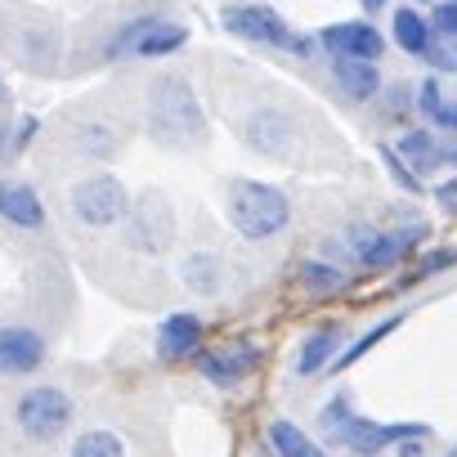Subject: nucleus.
<instances>
[{
    "instance_id": "nucleus-22",
    "label": "nucleus",
    "mask_w": 457,
    "mask_h": 457,
    "mask_svg": "<svg viewBox=\"0 0 457 457\" xmlns=\"http://www.w3.org/2000/svg\"><path fill=\"white\" fill-rule=\"evenodd\" d=\"M417 108H421V117H426L435 130H444V135H457V104L439 95V81H435V77L417 86Z\"/></svg>"
},
{
    "instance_id": "nucleus-30",
    "label": "nucleus",
    "mask_w": 457,
    "mask_h": 457,
    "mask_svg": "<svg viewBox=\"0 0 457 457\" xmlns=\"http://www.w3.org/2000/svg\"><path fill=\"white\" fill-rule=\"evenodd\" d=\"M457 265V252L448 247V252H430L421 265H417V274H408V283H417V278H435V274H444V270H453Z\"/></svg>"
},
{
    "instance_id": "nucleus-15",
    "label": "nucleus",
    "mask_w": 457,
    "mask_h": 457,
    "mask_svg": "<svg viewBox=\"0 0 457 457\" xmlns=\"http://www.w3.org/2000/svg\"><path fill=\"white\" fill-rule=\"evenodd\" d=\"M399 157H403L417 175H421V170H439V166H448V144H439L435 130H403Z\"/></svg>"
},
{
    "instance_id": "nucleus-24",
    "label": "nucleus",
    "mask_w": 457,
    "mask_h": 457,
    "mask_svg": "<svg viewBox=\"0 0 457 457\" xmlns=\"http://www.w3.org/2000/svg\"><path fill=\"white\" fill-rule=\"evenodd\" d=\"M399 323H403V314H395V319H381V323H377V328H368L359 341H350V345H345V350L332 359V368H337V372H345V368H350V363H359V359H363V354H368L377 341H386V337H390Z\"/></svg>"
},
{
    "instance_id": "nucleus-23",
    "label": "nucleus",
    "mask_w": 457,
    "mask_h": 457,
    "mask_svg": "<svg viewBox=\"0 0 457 457\" xmlns=\"http://www.w3.org/2000/svg\"><path fill=\"white\" fill-rule=\"evenodd\" d=\"M68 457H130V444L117 435V430H86V435H77V444H72V453Z\"/></svg>"
},
{
    "instance_id": "nucleus-18",
    "label": "nucleus",
    "mask_w": 457,
    "mask_h": 457,
    "mask_svg": "<svg viewBox=\"0 0 457 457\" xmlns=\"http://www.w3.org/2000/svg\"><path fill=\"white\" fill-rule=\"evenodd\" d=\"M426 234V228L417 224V228H390V234H377V243H372V252H368V261H363V270H390V265H399L412 247H417V238Z\"/></svg>"
},
{
    "instance_id": "nucleus-20",
    "label": "nucleus",
    "mask_w": 457,
    "mask_h": 457,
    "mask_svg": "<svg viewBox=\"0 0 457 457\" xmlns=\"http://www.w3.org/2000/svg\"><path fill=\"white\" fill-rule=\"evenodd\" d=\"M270 448L278 453V457H332L323 444H314L296 421H270Z\"/></svg>"
},
{
    "instance_id": "nucleus-36",
    "label": "nucleus",
    "mask_w": 457,
    "mask_h": 457,
    "mask_svg": "<svg viewBox=\"0 0 457 457\" xmlns=\"http://www.w3.org/2000/svg\"><path fill=\"white\" fill-rule=\"evenodd\" d=\"M359 5H363V10H368V14H377V10H381V5H386V0H359Z\"/></svg>"
},
{
    "instance_id": "nucleus-12",
    "label": "nucleus",
    "mask_w": 457,
    "mask_h": 457,
    "mask_svg": "<svg viewBox=\"0 0 457 457\" xmlns=\"http://www.w3.org/2000/svg\"><path fill=\"white\" fill-rule=\"evenodd\" d=\"M319 46H328L332 54L372 59V63L386 54V37L377 32V23H328L319 28Z\"/></svg>"
},
{
    "instance_id": "nucleus-19",
    "label": "nucleus",
    "mask_w": 457,
    "mask_h": 457,
    "mask_svg": "<svg viewBox=\"0 0 457 457\" xmlns=\"http://www.w3.org/2000/svg\"><path fill=\"white\" fill-rule=\"evenodd\" d=\"M184 46H188V32H184L179 23L157 19V23L135 41V54H130V59H170V54H179Z\"/></svg>"
},
{
    "instance_id": "nucleus-33",
    "label": "nucleus",
    "mask_w": 457,
    "mask_h": 457,
    "mask_svg": "<svg viewBox=\"0 0 457 457\" xmlns=\"http://www.w3.org/2000/svg\"><path fill=\"white\" fill-rule=\"evenodd\" d=\"M10 157H14V121L0 117V166H5Z\"/></svg>"
},
{
    "instance_id": "nucleus-17",
    "label": "nucleus",
    "mask_w": 457,
    "mask_h": 457,
    "mask_svg": "<svg viewBox=\"0 0 457 457\" xmlns=\"http://www.w3.org/2000/svg\"><path fill=\"white\" fill-rule=\"evenodd\" d=\"M341 323H328V328H319L314 337H305V345H301V354H296V372L301 377H314L319 368H328L337 354H341Z\"/></svg>"
},
{
    "instance_id": "nucleus-16",
    "label": "nucleus",
    "mask_w": 457,
    "mask_h": 457,
    "mask_svg": "<svg viewBox=\"0 0 457 457\" xmlns=\"http://www.w3.org/2000/svg\"><path fill=\"white\" fill-rule=\"evenodd\" d=\"M179 283H184L193 296H215L220 283H224L220 256H211V252H188L184 265H179Z\"/></svg>"
},
{
    "instance_id": "nucleus-25",
    "label": "nucleus",
    "mask_w": 457,
    "mask_h": 457,
    "mask_svg": "<svg viewBox=\"0 0 457 457\" xmlns=\"http://www.w3.org/2000/svg\"><path fill=\"white\" fill-rule=\"evenodd\" d=\"M301 287L314 292V296H332V292L345 287V274L337 265H328V261H305L301 265Z\"/></svg>"
},
{
    "instance_id": "nucleus-29",
    "label": "nucleus",
    "mask_w": 457,
    "mask_h": 457,
    "mask_svg": "<svg viewBox=\"0 0 457 457\" xmlns=\"http://www.w3.org/2000/svg\"><path fill=\"white\" fill-rule=\"evenodd\" d=\"M372 243H377V228H363V224H359V228H350V234H345L341 247H345V256H350L354 265H363L368 252H372Z\"/></svg>"
},
{
    "instance_id": "nucleus-27",
    "label": "nucleus",
    "mask_w": 457,
    "mask_h": 457,
    "mask_svg": "<svg viewBox=\"0 0 457 457\" xmlns=\"http://www.w3.org/2000/svg\"><path fill=\"white\" fill-rule=\"evenodd\" d=\"M426 63H430L435 72H457V37L435 32V41H430V50H426Z\"/></svg>"
},
{
    "instance_id": "nucleus-7",
    "label": "nucleus",
    "mask_w": 457,
    "mask_h": 457,
    "mask_svg": "<svg viewBox=\"0 0 457 457\" xmlns=\"http://www.w3.org/2000/svg\"><path fill=\"white\" fill-rule=\"evenodd\" d=\"M243 139L270 162H296L301 153V126L283 108H256L243 121Z\"/></svg>"
},
{
    "instance_id": "nucleus-11",
    "label": "nucleus",
    "mask_w": 457,
    "mask_h": 457,
    "mask_svg": "<svg viewBox=\"0 0 457 457\" xmlns=\"http://www.w3.org/2000/svg\"><path fill=\"white\" fill-rule=\"evenodd\" d=\"M0 224L19 234H41L46 228V202L28 179H0Z\"/></svg>"
},
{
    "instance_id": "nucleus-1",
    "label": "nucleus",
    "mask_w": 457,
    "mask_h": 457,
    "mask_svg": "<svg viewBox=\"0 0 457 457\" xmlns=\"http://www.w3.org/2000/svg\"><path fill=\"white\" fill-rule=\"evenodd\" d=\"M319 430H323V439H328L332 448H345V453H354V457H377V453H386V448L399 444V439H417V435L426 439V435H430L421 421H372V417L354 412L345 390L332 395V403H323Z\"/></svg>"
},
{
    "instance_id": "nucleus-14",
    "label": "nucleus",
    "mask_w": 457,
    "mask_h": 457,
    "mask_svg": "<svg viewBox=\"0 0 457 457\" xmlns=\"http://www.w3.org/2000/svg\"><path fill=\"white\" fill-rule=\"evenodd\" d=\"M332 77H337V86H341L350 99H359V104H368V99H377V95H381V72H377V63H372V59L332 54Z\"/></svg>"
},
{
    "instance_id": "nucleus-10",
    "label": "nucleus",
    "mask_w": 457,
    "mask_h": 457,
    "mask_svg": "<svg viewBox=\"0 0 457 457\" xmlns=\"http://www.w3.org/2000/svg\"><path fill=\"white\" fill-rule=\"evenodd\" d=\"M193 359H197V368H202V377L211 386H238V381H247L261 368L265 354L252 341H234V345H224V350H197Z\"/></svg>"
},
{
    "instance_id": "nucleus-3",
    "label": "nucleus",
    "mask_w": 457,
    "mask_h": 457,
    "mask_svg": "<svg viewBox=\"0 0 457 457\" xmlns=\"http://www.w3.org/2000/svg\"><path fill=\"white\" fill-rule=\"evenodd\" d=\"M148 130L170 148L197 144L206 135V112L184 77H157L148 86Z\"/></svg>"
},
{
    "instance_id": "nucleus-21",
    "label": "nucleus",
    "mask_w": 457,
    "mask_h": 457,
    "mask_svg": "<svg viewBox=\"0 0 457 457\" xmlns=\"http://www.w3.org/2000/svg\"><path fill=\"white\" fill-rule=\"evenodd\" d=\"M430 41H435V28H430L417 10H395V46H399L403 54L426 59Z\"/></svg>"
},
{
    "instance_id": "nucleus-2",
    "label": "nucleus",
    "mask_w": 457,
    "mask_h": 457,
    "mask_svg": "<svg viewBox=\"0 0 457 457\" xmlns=\"http://www.w3.org/2000/svg\"><path fill=\"white\" fill-rule=\"evenodd\" d=\"M224 202H228V220H234V228L247 243H270L292 224V197L265 179L234 175L224 188Z\"/></svg>"
},
{
    "instance_id": "nucleus-6",
    "label": "nucleus",
    "mask_w": 457,
    "mask_h": 457,
    "mask_svg": "<svg viewBox=\"0 0 457 457\" xmlns=\"http://www.w3.org/2000/svg\"><path fill=\"white\" fill-rule=\"evenodd\" d=\"M72 215L86 224V228H112L130 215V197H126V184L108 170L99 175H86L81 184H72Z\"/></svg>"
},
{
    "instance_id": "nucleus-5",
    "label": "nucleus",
    "mask_w": 457,
    "mask_h": 457,
    "mask_svg": "<svg viewBox=\"0 0 457 457\" xmlns=\"http://www.w3.org/2000/svg\"><path fill=\"white\" fill-rule=\"evenodd\" d=\"M224 28L234 32V37H243V41H252V46H270V50H287L296 59H314V41L301 37L270 5H228L224 10Z\"/></svg>"
},
{
    "instance_id": "nucleus-31",
    "label": "nucleus",
    "mask_w": 457,
    "mask_h": 457,
    "mask_svg": "<svg viewBox=\"0 0 457 457\" xmlns=\"http://www.w3.org/2000/svg\"><path fill=\"white\" fill-rule=\"evenodd\" d=\"M430 28H435V32H444V37H457V0H444V5H435Z\"/></svg>"
},
{
    "instance_id": "nucleus-8",
    "label": "nucleus",
    "mask_w": 457,
    "mask_h": 457,
    "mask_svg": "<svg viewBox=\"0 0 457 457\" xmlns=\"http://www.w3.org/2000/svg\"><path fill=\"white\" fill-rule=\"evenodd\" d=\"M50 359V341L28 323H0V377H32Z\"/></svg>"
},
{
    "instance_id": "nucleus-26",
    "label": "nucleus",
    "mask_w": 457,
    "mask_h": 457,
    "mask_svg": "<svg viewBox=\"0 0 457 457\" xmlns=\"http://www.w3.org/2000/svg\"><path fill=\"white\" fill-rule=\"evenodd\" d=\"M77 148H81L86 157H99V162H108V157L117 153V130H112V126H104V121H95V126H81V130H77Z\"/></svg>"
},
{
    "instance_id": "nucleus-28",
    "label": "nucleus",
    "mask_w": 457,
    "mask_h": 457,
    "mask_svg": "<svg viewBox=\"0 0 457 457\" xmlns=\"http://www.w3.org/2000/svg\"><path fill=\"white\" fill-rule=\"evenodd\" d=\"M381 162L390 166V179H395V184H403L408 193H421V175H417V170H412V166L399 157V148H381Z\"/></svg>"
},
{
    "instance_id": "nucleus-32",
    "label": "nucleus",
    "mask_w": 457,
    "mask_h": 457,
    "mask_svg": "<svg viewBox=\"0 0 457 457\" xmlns=\"http://www.w3.org/2000/svg\"><path fill=\"white\" fill-rule=\"evenodd\" d=\"M37 130H41L37 117H19V126H14V153H23V148L37 139Z\"/></svg>"
},
{
    "instance_id": "nucleus-4",
    "label": "nucleus",
    "mask_w": 457,
    "mask_h": 457,
    "mask_svg": "<svg viewBox=\"0 0 457 457\" xmlns=\"http://www.w3.org/2000/svg\"><path fill=\"white\" fill-rule=\"evenodd\" d=\"M72 417H77V403H72V395L63 386H32L14 403V426H19V435L28 444H54V439H63L68 426H72Z\"/></svg>"
},
{
    "instance_id": "nucleus-34",
    "label": "nucleus",
    "mask_w": 457,
    "mask_h": 457,
    "mask_svg": "<svg viewBox=\"0 0 457 457\" xmlns=\"http://www.w3.org/2000/svg\"><path fill=\"white\" fill-rule=\"evenodd\" d=\"M421 453H426V448H421V435H417V439H408V444L399 439V457H421Z\"/></svg>"
},
{
    "instance_id": "nucleus-13",
    "label": "nucleus",
    "mask_w": 457,
    "mask_h": 457,
    "mask_svg": "<svg viewBox=\"0 0 457 457\" xmlns=\"http://www.w3.org/2000/svg\"><path fill=\"white\" fill-rule=\"evenodd\" d=\"M197 345H202V319L193 310L162 319V328H157V359L162 363H184L188 354H197Z\"/></svg>"
},
{
    "instance_id": "nucleus-35",
    "label": "nucleus",
    "mask_w": 457,
    "mask_h": 457,
    "mask_svg": "<svg viewBox=\"0 0 457 457\" xmlns=\"http://www.w3.org/2000/svg\"><path fill=\"white\" fill-rule=\"evenodd\" d=\"M0 108H10V81L0 77Z\"/></svg>"
},
{
    "instance_id": "nucleus-9",
    "label": "nucleus",
    "mask_w": 457,
    "mask_h": 457,
    "mask_svg": "<svg viewBox=\"0 0 457 457\" xmlns=\"http://www.w3.org/2000/svg\"><path fill=\"white\" fill-rule=\"evenodd\" d=\"M126 247L130 252H144V256H162L175 238V215L162 197H144L139 206H130V228H126Z\"/></svg>"
}]
</instances>
